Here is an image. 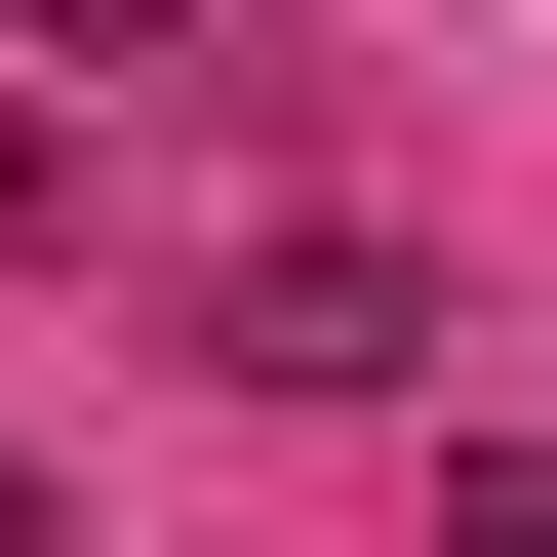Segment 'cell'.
Masks as SVG:
<instances>
[{
  "label": "cell",
  "instance_id": "cell-2",
  "mask_svg": "<svg viewBox=\"0 0 557 557\" xmlns=\"http://www.w3.org/2000/svg\"><path fill=\"white\" fill-rule=\"evenodd\" d=\"M40 239H81V120H40V81H0V278H40Z\"/></svg>",
  "mask_w": 557,
  "mask_h": 557
},
{
  "label": "cell",
  "instance_id": "cell-3",
  "mask_svg": "<svg viewBox=\"0 0 557 557\" xmlns=\"http://www.w3.org/2000/svg\"><path fill=\"white\" fill-rule=\"evenodd\" d=\"M0 40H81V81H160V40H199V0H0Z\"/></svg>",
  "mask_w": 557,
  "mask_h": 557
},
{
  "label": "cell",
  "instance_id": "cell-4",
  "mask_svg": "<svg viewBox=\"0 0 557 557\" xmlns=\"http://www.w3.org/2000/svg\"><path fill=\"white\" fill-rule=\"evenodd\" d=\"M0 557H40V438H0Z\"/></svg>",
  "mask_w": 557,
  "mask_h": 557
},
{
  "label": "cell",
  "instance_id": "cell-1",
  "mask_svg": "<svg viewBox=\"0 0 557 557\" xmlns=\"http://www.w3.org/2000/svg\"><path fill=\"white\" fill-rule=\"evenodd\" d=\"M199 359H239V398H398V359H438V278H398V239H239V278H199Z\"/></svg>",
  "mask_w": 557,
  "mask_h": 557
}]
</instances>
